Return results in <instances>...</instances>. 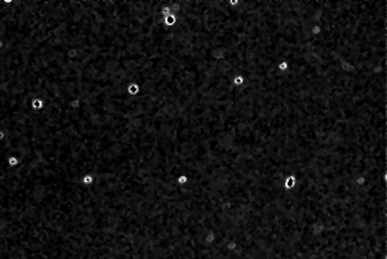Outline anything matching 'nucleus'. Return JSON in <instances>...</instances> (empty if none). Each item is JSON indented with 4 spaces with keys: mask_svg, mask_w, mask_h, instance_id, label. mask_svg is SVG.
I'll return each mask as SVG.
<instances>
[{
    "mask_svg": "<svg viewBox=\"0 0 387 259\" xmlns=\"http://www.w3.org/2000/svg\"><path fill=\"white\" fill-rule=\"evenodd\" d=\"M44 105H45L44 100L39 97L34 98L33 100H31V103H30V106H31V108H33L34 111H41V109L44 108Z\"/></svg>",
    "mask_w": 387,
    "mask_h": 259,
    "instance_id": "obj_1",
    "label": "nucleus"
},
{
    "mask_svg": "<svg viewBox=\"0 0 387 259\" xmlns=\"http://www.w3.org/2000/svg\"><path fill=\"white\" fill-rule=\"evenodd\" d=\"M8 164L11 167H15L16 165H19V159H17L16 157H9Z\"/></svg>",
    "mask_w": 387,
    "mask_h": 259,
    "instance_id": "obj_2",
    "label": "nucleus"
},
{
    "mask_svg": "<svg viewBox=\"0 0 387 259\" xmlns=\"http://www.w3.org/2000/svg\"><path fill=\"white\" fill-rule=\"evenodd\" d=\"M94 181V178L91 176V175H86V176H83L82 178V182L85 183V184H90V183H93Z\"/></svg>",
    "mask_w": 387,
    "mask_h": 259,
    "instance_id": "obj_3",
    "label": "nucleus"
},
{
    "mask_svg": "<svg viewBox=\"0 0 387 259\" xmlns=\"http://www.w3.org/2000/svg\"><path fill=\"white\" fill-rule=\"evenodd\" d=\"M71 106H72V107H74V108H76V107H79V106H80V100H72L71 101Z\"/></svg>",
    "mask_w": 387,
    "mask_h": 259,
    "instance_id": "obj_4",
    "label": "nucleus"
},
{
    "mask_svg": "<svg viewBox=\"0 0 387 259\" xmlns=\"http://www.w3.org/2000/svg\"><path fill=\"white\" fill-rule=\"evenodd\" d=\"M279 68L281 69V70H285V69L288 68V62H287V61H284V62H282V64H280V66H279Z\"/></svg>",
    "mask_w": 387,
    "mask_h": 259,
    "instance_id": "obj_5",
    "label": "nucleus"
},
{
    "mask_svg": "<svg viewBox=\"0 0 387 259\" xmlns=\"http://www.w3.org/2000/svg\"><path fill=\"white\" fill-rule=\"evenodd\" d=\"M186 181H187V178H186L185 175H182V176H180V178H178V182H179L180 184H183V183H185V182H186Z\"/></svg>",
    "mask_w": 387,
    "mask_h": 259,
    "instance_id": "obj_6",
    "label": "nucleus"
},
{
    "mask_svg": "<svg viewBox=\"0 0 387 259\" xmlns=\"http://www.w3.org/2000/svg\"><path fill=\"white\" fill-rule=\"evenodd\" d=\"M242 83H243V77H242V76L236 77V80H235V84H236V85H239V84H242Z\"/></svg>",
    "mask_w": 387,
    "mask_h": 259,
    "instance_id": "obj_7",
    "label": "nucleus"
},
{
    "mask_svg": "<svg viewBox=\"0 0 387 259\" xmlns=\"http://www.w3.org/2000/svg\"><path fill=\"white\" fill-rule=\"evenodd\" d=\"M4 138H5V131L0 129V141H2Z\"/></svg>",
    "mask_w": 387,
    "mask_h": 259,
    "instance_id": "obj_8",
    "label": "nucleus"
},
{
    "mask_svg": "<svg viewBox=\"0 0 387 259\" xmlns=\"http://www.w3.org/2000/svg\"><path fill=\"white\" fill-rule=\"evenodd\" d=\"M2 46H4V43H2V41H1V39H0V49H1V47H2Z\"/></svg>",
    "mask_w": 387,
    "mask_h": 259,
    "instance_id": "obj_9",
    "label": "nucleus"
}]
</instances>
